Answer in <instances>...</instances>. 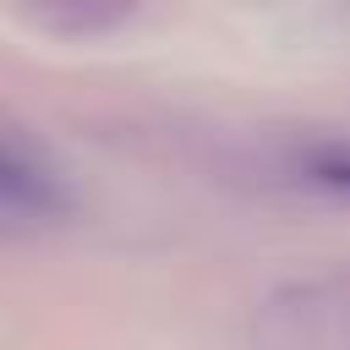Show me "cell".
<instances>
[{
  "label": "cell",
  "instance_id": "cell-1",
  "mask_svg": "<svg viewBox=\"0 0 350 350\" xmlns=\"http://www.w3.org/2000/svg\"><path fill=\"white\" fill-rule=\"evenodd\" d=\"M0 208L11 213H60L66 208V186L55 175V164L44 159V148L0 120Z\"/></svg>",
  "mask_w": 350,
  "mask_h": 350
},
{
  "label": "cell",
  "instance_id": "cell-2",
  "mask_svg": "<svg viewBox=\"0 0 350 350\" xmlns=\"http://www.w3.org/2000/svg\"><path fill=\"white\" fill-rule=\"evenodd\" d=\"M312 175L323 186H350V153H317L312 159Z\"/></svg>",
  "mask_w": 350,
  "mask_h": 350
}]
</instances>
